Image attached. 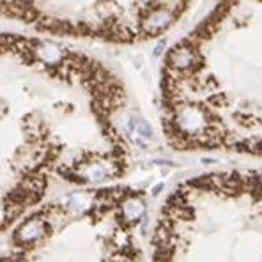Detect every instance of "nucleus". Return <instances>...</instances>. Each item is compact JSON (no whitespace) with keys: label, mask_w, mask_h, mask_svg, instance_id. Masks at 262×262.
Returning <instances> with one entry per match:
<instances>
[]
</instances>
